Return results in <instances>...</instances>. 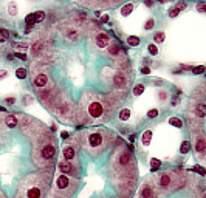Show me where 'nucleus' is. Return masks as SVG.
Masks as SVG:
<instances>
[{
  "label": "nucleus",
  "mask_w": 206,
  "mask_h": 198,
  "mask_svg": "<svg viewBox=\"0 0 206 198\" xmlns=\"http://www.w3.org/2000/svg\"><path fill=\"white\" fill-rule=\"evenodd\" d=\"M75 191V186H71V180L67 175H59L56 178V194L59 197H70Z\"/></svg>",
  "instance_id": "obj_1"
},
{
  "label": "nucleus",
  "mask_w": 206,
  "mask_h": 198,
  "mask_svg": "<svg viewBox=\"0 0 206 198\" xmlns=\"http://www.w3.org/2000/svg\"><path fill=\"white\" fill-rule=\"evenodd\" d=\"M174 183V178L169 172H164V173H160V176L157 178V184L161 191H167L170 189V184Z\"/></svg>",
  "instance_id": "obj_2"
},
{
  "label": "nucleus",
  "mask_w": 206,
  "mask_h": 198,
  "mask_svg": "<svg viewBox=\"0 0 206 198\" xmlns=\"http://www.w3.org/2000/svg\"><path fill=\"white\" fill-rule=\"evenodd\" d=\"M102 113H104V107H102L101 102L95 101V102H91V104L88 105V115H90L91 118H95V119L101 118Z\"/></svg>",
  "instance_id": "obj_3"
},
{
  "label": "nucleus",
  "mask_w": 206,
  "mask_h": 198,
  "mask_svg": "<svg viewBox=\"0 0 206 198\" xmlns=\"http://www.w3.org/2000/svg\"><path fill=\"white\" fill-rule=\"evenodd\" d=\"M88 144L90 147H101L104 144V136L101 132H95L88 135Z\"/></svg>",
  "instance_id": "obj_4"
},
{
  "label": "nucleus",
  "mask_w": 206,
  "mask_h": 198,
  "mask_svg": "<svg viewBox=\"0 0 206 198\" xmlns=\"http://www.w3.org/2000/svg\"><path fill=\"white\" fill-rule=\"evenodd\" d=\"M23 198H41L42 197V187L41 186H28L25 192L22 194Z\"/></svg>",
  "instance_id": "obj_5"
},
{
  "label": "nucleus",
  "mask_w": 206,
  "mask_h": 198,
  "mask_svg": "<svg viewBox=\"0 0 206 198\" xmlns=\"http://www.w3.org/2000/svg\"><path fill=\"white\" fill-rule=\"evenodd\" d=\"M42 158L43 159H53L54 155H56V147L53 144H47L42 147V152H41Z\"/></svg>",
  "instance_id": "obj_6"
},
{
  "label": "nucleus",
  "mask_w": 206,
  "mask_h": 198,
  "mask_svg": "<svg viewBox=\"0 0 206 198\" xmlns=\"http://www.w3.org/2000/svg\"><path fill=\"white\" fill-rule=\"evenodd\" d=\"M95 40H96V45H98L99 48H105V46L110 43V37H109V34H105V33H99Z\"/></svg>",
  "instance_id": "obj_7"
},
{
  "label": "nucleus",
  "mask_w": 206,
  "mask_h": 198,
  "mask_svg": "<svg viewBox=\"0 0 206 198\" xmlns=\"http://www.w3.org/2000/svg\"><path fill=\"white\" fill-rule=\"evenodd\" d=\"M140 198H154V189L150 187V184H143L140 189Z\"/></svg>",
  "instance_id": "obj_8"
},
{
  "label": "nucleus",
  "mask_w": 206,
  "mask_h": 198,
  "mask_svg": "<svg viewBox=\"0 0 206 198\" xmlns=\"http://www.w3.org/2000/svg\"><path fill=\"white\" fill-rule=\"evenodd\" d=\"M59 169H61V172L65 175V173H75V169H73V166L70 164V161H61L59 162Z\"/></svg>",
  "instance_id": "obj_9"
},
{
  "label": "nucleus",
  "mask_w": 206,
  "mask_h": 198,
  "mask_svg": "<svg viewBox=\"0 0 206 198\" xmlns=\"http://www.w3.org/2000/svg\"><path fill=\"white\" fill-rule=\"evenodd\" d=\"M75 155H76V152H75V149L71 146H67L64 149V158H65V161H73Z\"/></svg>",
  "instance_id": "obj_10"
},
{
  "label": "nucleus",
  "mask_w": 206,
  "mask_h": 198,
  "mask_svg": "<svg viewBox=\"0 0 206 198\" xmlns=\"http://www.w3.org/2000/svg\"><path fill=\"white\" fill-rule=\"evenodd\" d=\"M47 84H48V78H47V75H37V76L34 78V85L39 87V88L45 87Z\"/></svg>",
  "instance_id": "obj_11"
},
{
  "label": "nucleus",
  "mask_w": 206,
  "mask_h": 198,
  "mask_svg": "<svg viewBox=\"0 0 206 198\" xmlns=\"http://www.w3.org/2000/svg\"><path fill=\"white\" fill-rule=\"evenodd\" d=\"M195 149H197V152L203 157L205 155V152H206V142H205V139L200 136L199 139H197V142H195Z\"/></svg>",
  "instance_id": "obj_12"
},
{
  "label": "nucleus",
  "mask_w": 206,
  "mask_h": 198,
  "mask_svg": "<svg viewBox=\"0 0 206 198\" xmlns=\"http://www.w3.org/2000/svg\"><path fill=\"white\" fill-rule=\"evenodd\" d=\"M113 84L116 87H124L125 85V76H124L123 73H116L115 78H113Z\"/></svg>",
  "instance_id": "obj_13"
},
{
  "label": "nucleus",
  "mask_w": 206,
  "mask_h": 198,
  "mask_svg": "<svg viewBox=\"0 0 206 198\" xmlns=\"http://www.w3.org/2000/svg\"><path fill=\"white\" fill-rule=\"evenodd\" d=\"M120 164L121 166H129L130 164V161H132V157H130V153L129 152H123L121 155H120Z\"/></svg>",
  "instance_id": "obj_14"
},
{
  "label": "nucleus",
  "mask_w": 206,
  "mask_h": 198,
  "mask_svg": "<svg viewBox=\"0 0 206 198\" xmlns=\"http://www.w3.org/2000/svg\"><path fill=\"white\" fill-rule=\"evenodd\" d=\"M150 139H152V132H150V130H146V132L143 133V136H141L143 146H149V144H150Z\"/></svg>",
  "instance_id": "obj_15"
},
{
  "label": "nucleus",
  "mask_w": 206,
  "mask_h": 198,
  "mask_svg": "<svg viewBox=\"0 0 206 198\" xmlns=\"http://www.w3.org/2000/svg\"><path fill=\"white\" fill-rule=\"evenodd\" d=\"M5 122H6V125H8L9 128H14V127L17 125V118H16L14 115H8V116L5 118Z\"/></svg>",
  "instance_id": "obj_16"
},
{
  "label": "nucleus",
  "mask_w": 206,
  "mask_h": 198,
  "mask_svg": "<svg viewBox=\"0 0 206 198\" xmlns=\"http://www.w3.org/2000/svg\"><path fill=\"white\" fill-rule=\"evenodd\" d=\"M160 167H161V161H160V159H157V158L150 159V170H152V172H157Z\"/></svg>",
  "instance_id": "obj_17"
},
{
  "label": "nucleus",
  "mask_w": 206,
  "mask_h": 198,
  "mask_svg": "<svg viewBox=\"0 0 206 198\" xmlns=\"http://www.w3.org/2000/svg\"><path fill=\"white\" fill-rule=\"evenodd\" d=\"M120 51H121V48H120V45H118V43H112V45H110V48H109L110 56H118V54H120Z\"/></svg>",
  "instance_id": "obj_18"
},
{
  "label": "nucleus",
  "mask_w": 206,
  "mask_h": 198,
  "mask_svg": "<svg viewBox=\"0 0 206 198\" xmlns=\"http://www.w3.org/2000/svg\"><path fill=\"white\" fill-rule=\"evenodd\" d=\"M144 90H146V87H144L143 84H136L135 88H133V94H135V96H140V94L144 93Z\"/></svg>",
  "instance_id": "obj_19"
},
{
  "label": "nucleus",
  "mask_w": 206,
  "mask_h": 198,
  "mask_svg": "<svg viewBox=\"0 0 206 198\" xmlns=\"http://www.w3.org/2000/svg\"><path fill=\"white\" fill-rule=\"evenodd\" d=\"M132 11H133V5L132 3H127V5H124L123 8H121V14L123 16H129Z\"/></svg>",
  "instance_id": "obj_20"
},
{
  "label": "nucleus",
  "mask_w": 206,
  "mask_h": 198,
  "mask_svg": "<svg viewBox=\"0 0 206 198\" xmlns=\"http://www.w3.org/2000/svg\"><path fill=\"white\" fill-rule=\"evenodd\" d=\"M130 115H132V112H130L129 109H123V110L120 112V119H121V121H127V119L130 118Z\"/></svg>",
  "instance_id": "obj_21"
},
{
  "label": "nucleus",
  "mask_w": 206,
  "mask_h": 198,
  "mask_svg": "<svg viewBox=\"0 0 206 198\" xmlns=\"http://www.w3.org/2000/svg\"><path fill=\"white\" fill-rule=\"evenodd\" d=\"M169 124L174 125V127H177V128H181V127H183V121L178 119V118H170L169 119Z\"/></svg>",
  "instance_id": "obj_22"
},
{
  "label": "nucleus",
  "mask_w": 206,
  "mask_h": 198,
  "mask_svg": "<svg viewBox=\"0 0 206 198\" xmlns=\"http://www.w3.org/2000/svg\"><path fill=\"white\" fill-rule=\"evenodd\" d=\"M205 110H206V107L203 104H200V105H197V109H195V115H197L199 118H205Z\"/></svg>",
  "instance_id": "obj_23"
},
{
  "label": "nucleus",
  "mask_w": 206,
  "mask_h": 198,
  "mask_svg": "<svg viewBox=\"0 0 206 198\" xmlns=\"http://www.w3.org/2000/svg\"><path fill=\"white\" fill-rule=\"evenodd\" d=\"M127 43H129L130 46H138V45H140V39H138L136 36H129V37H127Z\"/></svg>",
  "instance_id": "obj_24"
},
{
  "label": "nucleus",
  "mask_w": 206,
  "mask_h": 198,
  "mask_svg": "<svg viewBox=\"0 0 206 198\" xmlns=\"http://www.w3.org/2000/svg\"><path fill=\"white\" fill-rule=\"evenodd\" d=\"M191 150V142L189 141H183L181 142V147H180V152L181 153H188Z\"/></svg>",
  "instance_id": "obj_25"
},
{
  "label": "nucleus",
  "mask_w": 206,
  "mask_h": 198,
  "mask_svg": "<svg viewBox=\"0 0 206 198\" xmlns=\"http://www.w3.org/2000/svg\"><path fill=\"white\" fill-rule=\"evenodd\" d=\"M16 76H17L19 79H25V78H27V70H25V68H17V70H16Z\"/></svg>",
  "instance_id": "obj_26"
},
{
  "label": "nucleus",
  "mask_w": 206,
  "mask_h": 198,
  "mask_svg": "<svg viewBox=\"0 0 206 198\" xmlns=\"http://www.w3.org/2000/svg\"><path fill=\"white\" fill-rule=\"evenodd\" d=\"M33 16H34V22H42V20L45 19V12H43V11H37V12H34Z\"/></svg>",
  "instance_id": "obj_27"
},
{
  "label": "nucleus",
  "mask_w": 206,
  "mask_h": 198,
  "mask_svg": "<svg viewBox=\"0 0 206 198\" xmlns=\"http://www.w3.org/2000/svg\"><path fill=\"white\" fill-rule=\"evenodd\" d=\"M8 12H9L11 16H16V14H17V6H16V3H14V2L8 5Z\"/></svg>",
  "instance_id": "obj_28"
},
{
  "label": "nucleus",
  "mask_w": 206,
  "mask_h": 198,
  "mask_svg": "<svg viewBox=\"0 0 206 198\" xmlns=\"http://www.w3.org/2000/svg\"><path fill=\"white\" fill-rule=\"evenodd\" d=\"M164 33H161V31H160V33H155V36H154V39H155V42H157V43H161V42H164Z\"/></svg>",
  "instance_id": "obj_29"
},
{
  "label": "nucleus",
  "mask_w": 206,
  "mask_h": 198,
  "mask_svg": "<svg viewBox=\"0 0 206 198\" xmlns=\"http://www.w3.org/2000/svg\"><path fill=\"white\" fill-rule=\"evenodd\" d=\"M147 50H149V53H150L152 56H157V54H158V48H157L155 43H150V45L147 46Z\"/></svg>",
  "instance_id": "obj_30"
},
{
  "label": "nucleus",
  "mask_w": 206,
  "mask_h": 198,
  "mask_svg": "<svg viewBox=\"0 0 206 198\" xmlns=\"http://www.w3.org/2000/svg\"><path fill=\"white\" fill-rule=\"evenodd\" d=\"M25 22H27L28 27H33V25L36 23V22H34V16H33V14H28V16L25 17Z\"/></svg>",
  "instance_id": "obj_31"
},
{
  "label": "nucleus",
  "mask_w": 206,
  "mask_h": 198,
  "mask_svg": "<svg viewBox=\"0 0 206 198\" xmlns=\"http://www.w3.org/2000/svg\"><path fill=\"white\" fill-rule=\"evenodd\" d=\"M158 113H160V112H158L157 109H150V110L147 112V118H150V119L157 118V116H158Z\"/></svg>",
  "instance_id": "obj_32"
},
{
  "label": "nucleus",
  "mask_w": 206,
  "mask_h": 198,
  "mask_svg": "<svg viewBox=\"0 0 206 198\" xmlns=\"http://www.w3.org/2000/svg\"><path fill=\"white\" fill-rule=\"evenodd\" d=\"M8 36H9V33L6 30H0V42H5L8 39Z\"/></svg>",
  "instance_id": "obj_33"
},
{
  "label": "nucleus",
  "mask_w": 206,
  "mask_h": 198,
  "mask_svg": "<svg viewBox=\"0 0 206 198\" xmlns=\"http://www.w3.org/2000/svg\"><path fill=\"white\" fill-rule=\"evenodd\" d=\"M192 73H194V75H202V73H205V67H203V65L195 67V68H192Z\"/></svg>",
  "instance_id": "obj_34"
},
{
  "label": "nucleus",
  "mask_w": 206,
  "mask_h": 198,
  "mask_svg": "<svg viewBox=\"0 0 206 198\" xmlns=\"http://www.w3.org/2000/svg\"><path fill=\"white\" fill-rule=\"evenodd\" d=\"M152 28H154V19H149L144 23V30H152Z\"/></svg>",
  "instance_id": "obj_35"
},
{
  "label": "nucleus",
  "mask_w": 206,
  "mask_h": 198,
  "mask_svg": "<svg viewBox=\"0 0 206 198\" xmlns=\"http://www.w3.org/2000/svg\"><path fill=\"white\" fill-rule=\"evenodd\" d=\"M41 48H42V43H41V42L34 43V45H33V53H34V54H37V53L41 51Z\"/></svg>",
  "instance_id": "obj_36"
},
{
  "label": "nucleus",
  "mask_w": 206,
  "mask_h": 198,
  "mask_svg": "<svg viewBox=\"0 0 206 198\" xmlns=\"http://www.w3.org/2000/svg\"><path fill=\"white\" fill-rule=\"evenodd\" d=\"M194 170H195V172H199L202 176H203V175L206 173V170L203 169V167H202V166H194Z\"/></svg>",
  "instance_id": "obj_37"
},
{
  "label": "nucleus",
  "mask_w": 206,
  "mask_h": 198,
  "mask_svg": "<svg viewBox=\"0 0 206 198\" xmlns=\"http://www.w3.org/2000/svg\"><path fill=\"white\" fill-rule=\"evenodd\" d=\"M178 12H180V11H178L177 8H172V9H169V17H177Z\"/></svg>",
  "instance_id": "obj_38"
},
{
  "label": "nucleus",
  "mask_w": 206,
  "mask_h": 198,
  "mask_svg": "<svg viewBox=\"0 0 206 198\" xmlns=\"http://www.w3.org/2000/svg\"><path fill=\"white\" fill-rule=\"evenodd\" d=\"M175 8H177L178 11H181V9H184V8H186V2H180V3H178V5L175 6Z\"/></svg>",
  "instance_id": "obj_39"
},
{
  "label": "nucleus",
  "mask_w": 206,
  "mask_h": 198,
  "mask_svg": "<svg viewBox=\"0 0 206 198\" xmlns=\"http://www.w3.org/2000/svg\"><path fill=\"white\" fill-rule=\"evenodd\" d=\"M141 73H143V75H149V73H150V68H149V67H143V68H141Z\"/></svg>",
  "instance_id": "obj_40"
},
{
  "label": "nucleus",
  "mask_w": 206,
  "mask_h": 198,
  "mask_svg": "<svg viewBox=\"0 0 206 198\" xmlns=\"http://www.w3.org/2000/svg\"><path fill=\"white\" fill-rule=\"evenodd\" d=\"M6 76H8V71H6V70H2V71H0V80L5 79Z\"/></svg>",
  "instance_id": "obj_41"
},
{
  "label": "nucleus",
  "mask_w": 206,
  "mask_h": 198,
  "mask_svg": "<svg viewBox=\"0 0 206 198\" xmlns=\"http://www.w3.org/2000/svg\"><path fill=\"white\" fill-rule=\"evenodd\" d=\"M16 57H19V59L25 60V59H27V54H23V53H17V54H16Z\"/></svg>",
  "instance_id": "obj_42"
},
{
  "label": "nucleus",
  "mask_w": 206,
  "mask_h": 198,
  "mask_svg": "<svg viewBox=\"0 0 206 198\" xmlns=\"http://www.w3.org/2000/svg\"><path fill=\"white\" fill-rule=\"evenodd\" d=\"M6 102H8V104H14L16 99H14V98H6Z\"/></svg>",
  "instance_id": "obj_43"
},
{
  "label": "nucleus",
  "mask_w": 206,
  "mask_h": 198,
  "mask_svg": "<svg viewBox=\"0 0 206 198\" xmlns=\"http://www.w3.org/2000/svg\"><path fill=\"white\" fill-rule=\"evenodd\" d=\"M101 20H102V22H109V16H107V14H104V16L101 17Z\"/></svg>",
  "instance_id": "obj_44"
},
{
  "label": "nucleus",
  "mask_w": 206,
  "mask_h": 198,
  "mask_svg": "<svg viewBox=\"0 0 206 198\" xmlns=\"http://www.w3.org/2000/svg\"><path fill=\"white\" fill-rule=\"evenodd\" d=\"M199 11H200V12H203V11H205V5H203V3H202V5H199Z\"/></svg>",
  "instance_id": "obj_45"
},
{
  "label": "nucleus",
  "mask_w": 206,
  "mask_h": 198,
  "mask_svg": "<svg viewBox=\"0 0 206 198\" xmlns=\"http://www.w3.org/2000/svg\"><path fill=\"white\" fill-rule=\"evenodd\" d=\"M61 136H62L64 139H65V138H68V132H62V133H61Z\"/></svg>",
  "instance_id": "obj_46"
},
{
  "label": "nucleus",
  "mask_w": 206,
  "mask_h": 198,
  "mask_svg": "<svg viewBox=\"0 0 206 198\" xmlns=\"http://www.w3.org/2000/svg\"><path fill=\"white\" fill-rule=\"evenodd\" d=\"M144 3H146L147 6H152V5H154V2H152V0H144Z\"/></svg>",
  "instance_id": "obj_47"
},
{
  "label": "nucleus",
  "mask_w": 206,
  "mask_h": 198,
  "mask_svg": "<svg viewBox=\"0 0 206 198\" xmlns=\"http://www.w3.org/2000/svg\"><path fill=\"white\" fill-rule=\"evenodd\" d=\"M0 112H5V109H3V107H0Z\"/></svg>",
  "instance_id": "obj_48"
},
{
  "label": "nucleus",
  "mask_w": 206,
  "mask_h": 198,
  "mask_svg": "<svg viewBox=\"0 0 206 198\" xmlns=\"http://www.w3.org/2000/svg\"><path fill=\"white\" fill-rule=\"evenodd\" d=\"M160 2H161V3H164V2H167V0H160Z\"/></svg>",
  "instance_id": "obj_49"
}]
</instances>
